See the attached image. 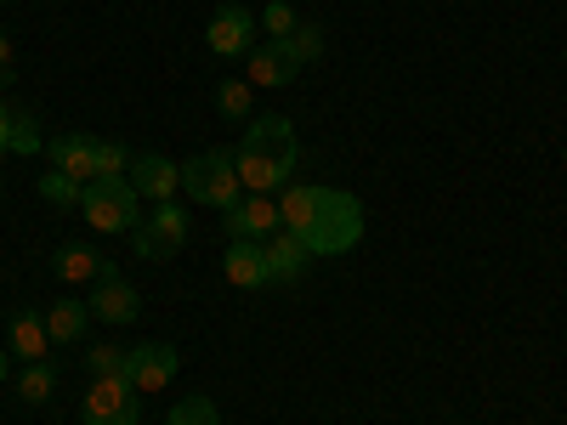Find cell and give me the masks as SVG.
Returning <instances> with one entry per match:
<instances>
[{"instance_id": "obj_1", "label": "cell", "mask_w": 567, "mask_h": 425, "mask_svg": "<svg viewBox=\"0 0 567 425\" xmlns=\"http://www.w3.org/2000/svg\"><path fill=\"white\" fill-rule=\"evenodd\" d=\"M278 221L312 256H347L363 239V205L352 194H341V187H284Z\"/></svg>"}, {"instance_id": "obj_2", "label": "cell", "mask_w": 567, "mask_h": 425, "mask_svg": "<svg viewBox=\"0 0 567 425\" xmlns=\"http://www.w3.org/2000/svg\"><path fill=\"white\" fill-rule=\"evenodd\" d=\"M296 131H290V120H278V114H261L250 131H245V142H239V182L250 187V194H278L284 187V176L296 170Z\"/></svg>"}, {"instance_id": "obj_3", "label": "cell", "mask_w": 567, "mask_h": 425, "mask_svg": "<svg viewBox=\"0 0 567 425\" xmlns=\"http://www.w3.org/2000/svg\"><path fill=\"white\" fill-rule=\"evenodd\" d=\"M182 187L194 194V205H210V210H221V216L245 199L239 159H233L227 148H210V154H199L194 165H182Z\"/></svg>"}, {"instance_id": "obj_4", "label": "cell", "mask_w": 567, "mask_h": 425, "mask_svg": "<svg viewBox=\"0 0 567 425\" xmlns=\"http://www.w3.org/2000/svg\"><path fill=\"white\" fill-rule=\"evenodd\" d=\"M80 210L97 232H131L142 221V194L131 187V176H97V182H85Z\"/></svg>"}, {"instance_id": "obj_5", "label": "cell", "mask_w": 567, "mask_h": 425, "mask_svg": "<svg viewBox=\"0 0 567 425\" xmlns=\"http://www.w3.org/2000/svg\"><path fill=\"white\" fill-rule=\"evenodd\" d=\"M131 239H136V256H142V261H171V256L187 245V210H182L176 199L154 205L148 221L131 227Z\"/></svg>"}, {"instance_id": "obj_6", "label": "cell", "mask_w": 567, "mask_h": 425, "mask_svg": "<svg viewBox=\"0 0 567 425\" xmlns=\"http://www.w3.org/2000/svg\"><path fill=\"white\" fill-rule=\"evenodd\" d=\"M205 40H210V52H216V58H250L256 45H261V40H256V18L239 7V0L216 7V18H210Z\"/></svg>"}, {"instance_id": "obj_7", "label": "cell", "mask_w": 567, "mask_h": 425, "mask_svg": "<svg viewBox=\"0 0 567 425\" xmlns=\"http://www.w3.org/2000/svg\"><path fill=\"white\" fill-rule=\"evenodd\" d=\"M176 346L171 341H148V346H131V392L142 397V392H165L171 381H176Z\"/></svg>"}, {"instance_id": "obj_8", "label": "cell", "mask_w": 567, "mask_h": 425, "mask_svg": "<svg viewBox=\"0 0 567 425\" xmlns=\"http://www.w3.org/2000/svg\"><path fill=\"white\" fill-rule=\"evenodd\" d=\"M85 425H136L131 381H97L85 392Z\"/></svg>"}, {"instance_id": "obj_9", "label": "cell", "mask_w": 567, "mask_h": 425, "mask_svg": "<svg viewBox=\"0 0 567 425\" xmlns=\"http://www.w3.org/2000/svg\"><path fill=\"white\" fill-rule=\"evenodd\" d=\"M45 154H52V170L74 176L80 187H85V182H97V136H85V131H63L58 142H45Z\"/></svg>"}, {"instance_id": "obj_10", "label": "cell", "mask_w": 567, "mask_h": 425, "mask_svg": "<svg viewBox=\"0 0 567 425\" xmlns=\"http://www.w3.org/2000/svg\"><path fill=\"white\" fill-rule=\"evenodd\" d=\"M131 187L142 199L165 205V199H176V187H182V165H171L165 154H142V159H131Z\"/></svg>"}, {"instance_id": "obj_11", "label": "cell", "mask_w": 567, "mask_h": 425, "mask_svg": "<svg viewBox=\"0 0 567 425\" xmlns=\"http://www.w3.org/2000/svg\"><path fill=\"white\" fill-rule=\"evenodd\" d=\"M85 307H91V318H103V323H131L142 301H136V290H131V283H125L114 267H103V278H97V296H91Z\"/></svg>"}, {"instance_id": "obj_12", "label": "cell", "mask_w": 567, "mask_h": 425, "mask_svg": "<svg viewBox=\"0 0 567 425\" xmlns=\"http://www.w3.org/2000/svg\"><path fill=\"white\" fill-rule=\"evenodd\" d=\"M284 221H278V205H272V194H250V199H239L227 210V239H261V232H278Z\"/></svg>"}, {"instance_id": "obj_13", "label": "cell", "mask_w": 567, "mask_h": 425, "mask_svg": "<svg viewBox=\"0 0 567 425\" xmlns=\"http://www.w3.org/2000/svg\"><path fill=\"white\" fill-rule=\"evenodd\" d=\"M296 58H290V45L284 40H267V45H256V52L245 58V80L250 85H290L296 80Z\"/></svg>"}, {"instance_id": "obj_14", "label": "cell", "mask_w": 567, "mask_h": 425, "mask_svg": "<svg viewBox=\"0 0 567 425\" xmlns=\"http://www.w3.org/2000/svg\"><path fill=\"white\" fill-rule=\"evenodd\" d=\"M261 256H267V283H290V278H301V272H307V261H312V250L296 239L290 227H284L272 245H261Z\"/></svg>"}, {"instance_id": "obj_15", "label": "cell", "mask_w": 567, "mask_h": 425, "mask_svg": "<svg viewBox=\"0 0 567 425\" xmlns=\"http://www.w3.org/2000/svg\"><path fill=\"white\" fill-rule=\"evenodd\" d=\"M221 272H227L233 290H261V283H267V256H261V245H256V239H233Z\"/></svg>"}, {"instance_id": "obj_16", "label": "cell", "mask_w": 567, "mask_h": 425, "mask_svg": "<svg viewBox=\"0 0 567 425\" xmlns=\"http://www.w3.org/2000/svg\"><path fill=\"white\" fill-rule=\"evenodd\" d=\"M58 341H52V329H45V318L40 312H18L12 318V352L23 357V363H45V352H52Z\"/></svg>"}, {"instance_id": "obj_17", "label": "cell", "mask_w": 567, "mask_h": 425, "mask_svg": "<svg viewBox=\"0 0 567 425\" xmlns=\"http://www.w3.org/2000/svg\"><path fill=\"white\" fill-rule=\"evenodd\" d=\"M85 323H91V307H80V301H58L52 312H45V329H52L58 346H63V341H80Z\"/></svg>"}, {"instance_id": "obj_18", "label": "cell", "mask_w": 567, "mask_h": 425, "mask_svg": "<svg viewBox=\"0 0 567 425\" xmlns=\"http://www.w3.org/2000/svg\"><path fill=\"white\" fill-rule=\"evenodd\" d=\"M103 267H109V261H103L97 250H85V245H74V250H63V256H58V278H63V283H85V278L97 283V278H103Z\"/></svg>"}, {"instance_id": "obj_19", "label": "cell", "mask_w": 567, "mask_h": 425, "mask_svg": "<svg viewBox=\"0 0 567 425\" xmlns=\"http://www.w3.org/2000/svg\"><path fill=\"white\" fill-rule=\"evenodd\" d=\"M85 369L97 374V381H131V346H91Z\"/></svg>"}, {"instance_id": "obj_20", "label": "cell", "mask_w": 567, "mask_h": 425, "mask_svg": "<svg viewBox=\"0 0 567 425\" xmlns=\"http://www.w3.org/2000/svg\"><path fill=\"white\" fill-rule=\"evenodd\" d=\"M165 425H221V414H216V403L210 397H182L176 408H171V419Z\"/></svg>"}, {"instance_id": "obj_21", "label": "cell", "mask_w": 567, "mask_h": 425, "mask_svg": "<svg viewBox=\"0 0 567 425\" xmlns=\"http://www.w3.org/2000/svg\"><path fill=\"white\" fill-rule=\"evenodd\" d=\"M52 392H58V374L45 369V363H29V374L18 381V397H23V403H45Z\"/></svg>"}, {"instance_id": "obj_22", "label": "cell", "mask_w": 567, "mask_h": 425, "mask_svg": "<svg viewBox=\"0 0 567 425\" xmlns=\"http://www.w3.org/2000/svg\"><path fill=\"white\" fill-rule=\"evenodd\" d=\"M216 108H221L227 120H245V114H250V80H221Z\"/></svg>"}, {"instance_id": "obj_23", "label": "cell", "mask_w": 567, "mask_h": 425, "mask_svg": "<svg viewBox=\"0 0 567 425\" xmlns=\"http://www.w3.org/2000/svg\"><path fill=\"white\" fill-rule=\"evenodd\" d=\"M40 194L52 199V205H80L85 187H80L74 176H63V170H45V176H40Z\"/></svg>"}, {"instance_id": "obj_24", "label": "cell", "mask_w": 567, "mask_h": 425, "mask_svg": "<svg viewBox=\"0 0 567 425\" xmlns=\"http://www.w3.org/2000/svg\"><path fill=\"white\" fill-rule=\"evenodd\" d=\"M284 45H290V58H296V63H312V58L323 52V29H318V23H301Z\"/></svg>"}, {"instance_id": "obj_25", "label": "cell", "mask_w": 567, "mask_h": 425, "mask_svg": "<svg viewBox=\"0 0 567 425\" xmlns=\"http://www.w3.org/2000/svg\"><path fill=\"white\" fill-rule=\"evenodd\" d=\"M261 23H267V34H272V40H290V34L301 29V18H296V7H284V0H272V7L261 12Z\"/></svg>"}, {"instance_id": "obj_26", "label": "cell", "mask_w": 567, "mask_h": 425, "mask_svg": "<svg viewBox=\"0 0 567 425\" xmlns=\"http://www.w3.org/2000/svg\"><path fill=\"white\" fill-rule=\"evenodd\" d=\"M131 170V154L120 142H97V176H125Z\"/></svg>"}, {"instance_id": "obj_27", "label": "cell", "mask_w": 567, "mask_h": 425, "mask_svg": "<svg viewBox=\"0 0 567 425\" xmlns=\"http://www.w3.org/2000/svg\"><path fill=\"white\" fill-rule=\"evenodd\" d=\"M12 148H18V154H34V148H40V136H34V120H29V114L12 120Z\"/></svg>"}, {"instance_id": "obj_28", "label": "cell", "mask_w": 567, "mask_h": 425, "mask_svg": "<svg viewBox=\"0 0 567 425\" xmlns=\"http://www.w3.org/2000/svg\"><path fill=\"white\" fill-rule=\"evenodd\" d=\"M0 85H12V40L0 29Z\"/></svg>"}, {"instance_id": "obj_29", "label": "cell", "mask_w": 567, "mask_h": 425, "mask_svg": "<svg viewBox=\"0 0 567 425\" xmlns=\"http://www.w3.org/2000/svg\"><path fill=\"white\" fill-rule=\"evenodd\" d=\"M7 142H12V114L0 108V148H7Z\"/></svg>"}, {"instance_id": "obj_30", "label": "cell", "mask_w": 567, "mask_h": 425, "mask_svg": "<svg viewBox=\"0 0 567 425\" xmlns=\"http://www.w3.org/2000/svg\"><path fill=\"white\" fill-rule=\"evenodd\" d=\"M0 381H7V352H0Z\"/></svg>"}]
</instances>
